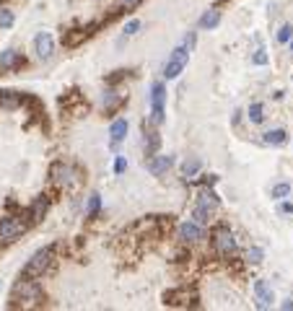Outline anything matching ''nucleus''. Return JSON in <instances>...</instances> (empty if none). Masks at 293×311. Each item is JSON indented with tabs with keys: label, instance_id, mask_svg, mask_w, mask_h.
Instances as JSON below:
<instances>
[{
	"label": "nucleus",
	"instance_id": "nucleus-1",
	"mask_svg": "<svg viewBox=\"0 0 293 311\" xmlns=\"http://www.w3.org/2000/svg\"><path fill=\"white\" fill-rule=\"evenodd\" d=\"M195 42H197L195 34H187V39L179 44V47L172 50V55H169V60H166V65H164V78L174 80V78L182 75V70H184L187 62H189V52L195 50Z\"/></svg>",
	"mask_w": 293,
	"mask_h": 311
},
{
	"label": "nucleus",
	"instance_id": "nucleus-2",
	"mask_svg": "<svg viewBox=\"0 0 293 311\" xmlns=\"http://www.w3.org/2000/svg\"><path fill=\"white\" fill-rule=\"evenodd\" d=\"M42 301V288L37 283V278H21L13 285V293H10V306H37Z\"/></svg>",
	"mask_w": 293,
	"mask_h": 311
},
{
	"label": "nucleus",
	"instance_id": "nucleus-3",
	"mask_svg": "<svg viewBox=\"0 0 293 311\" xmlns=\"http://www.w3.org/2000/svg\"><path fill=\"white\" fill-rule=\"evenodd\" d=\"M55 251H58V247H55V244L42 247L39 251H34L31 259L24 264V272H21V278H42V275L47 272V267L52 264V259H55Z\"/></svg>",
	"mask_w": 293,
	"mask_h": 311
},
{
	"label": "nucleus",
	"instance_id": "nucleus-4",
	"mask_svg": "<svg viewBox=\"0 0 293 311\" xmlns=\"http://www.w3.org/2000/svg\"><path fill=\"white\" fill-rule=\"evenodd\" d=\"M166 86L161 83V80H156V83L151 86V122L153 124H164L166 120Z\"/></svg>",
	"mask_w": 293,
	"mask_h": 311
},
{
	"label": "nucleus",
	"instance_id": "nucleus-5",
	"mask_svg": "<svg viewBox=\"0 0 293 311\" xmlns=\"http://www.w3.org/2000/svg\"><path fill=\"white\" fill-rule=\"evenodd\" d=\"M213 249H216V254L229 259L236 254V249H239V244H236V236L229 231V228H216V234H213Z\"/></svg>",
	"mask_w": 293,
	"mask_h": 311
},
{
	"label": "nucleus",
	"instance_id": "nucleus-6",
	"mask_svg": "<svg viewBox=\"0 0 293 311\" xmlns=\"http://www.w3.org/2000/svg\"><path fill=\"white\" fill-rule=\"evenodd\" d=\"M26 228H29L26 218H0V241L10 244V241H16Z\"/></svg>",
	"mask_w": 293,
	"mask_h": 311
},
{
	"label": "nucleus",
	"instance_id": "nucleus-7",
	"mask_svg": "<svg viewBox=\"0 0 293 311\" xmlns=\"http://www.w3.org/2000/svg\"><path fill=\"white\" fill-rule=\"evenodd\" d=\"M34 52H37L39 60H50L55 55V37L50 31H39L37 37H34Z\"/></svg>",
	"mask_w": 293,
	"mask_h": 311
},
{
	"label": "nucleus",
	"instance_id": "nucleus-8",
	"mask_svg": "<svg viewBox=\"0 0 293 311\" xmlns=\"http://www.w3.org/2000/svg\"><path fill=\"white\" fill-rule=\"evenodd\" d=\"M174 161H176V158H174L172 153H169V156H166V153H156V156H151L148 161H145V166H148V171H151L153 177H164L166 171L174 166Z\"/></svg>",
	"mask_w": 293,
	"mask_h": 311
},
{
	"label": "nucleus",
	"instance_id": "nucleus-9",
	"mask_svg": "<svg viewBox=\"0 0 293 311\" xmlns=\"http://www.w3.org/2000/svg\"><path fill=\"white\" fill-rule=\"evenodd\" d=\"M254 298H257V309H270L275 304V293L267 280H262V278L254 280Z\"/></svg>",
	"mask_w": 293,
	"mask_h": 311
},
{
	"label": "nucleus",
	"instance_id": "nucleus-10",
	"mask_svg": "<svg viewBox=\"0 0 293 311\" xmlns=\"http://www.w3.org/2000/svg\"><path fill=\"white\" fill-rule=\"evenodd\" d=\"M52 179L60 184V187H73L78 179V171L70 164H55L52 166Z\"/></svg>",
	"mask_w": 293,
	"mask_h": 311
},
{
	"label": "nucleus",
	"instance_id": "nucleus-11",
	"mask_svg": "<svg viewBox=\"0 0 293 311\" xmlns=\"http://www.w3.org/2000/svg\"><path fill=\"white\" fill-rule=\"evenodd\" d=\"M179 239H182L184 244H192V241L202 239V226L189 218V221H184L182 226H179Z\"/></svg>",
	"mask_w": 293,
	"mask_h": 311
},
{
	"label": "nucleus",
	"instance_id": "nucleus-12",
	"mask_svg": "<svg viewBox=\"0 0 293 311\" xmlns=\"http://www.w3.org/2000/svg\"><path fill=\"white\" fill-rule=\"evenodd\" d=\"M127 130H130L127 120H115V122H112V127H109L112 148H117V143H122V140H125V137H127Z\"/></svg>",
	"mask_w": 293,
	"mask_h": 311
},
{
	"label": "nucleus",
	"instance_id": "nucleus-13",
	"mask_svg": "<svg viewBox=\"0 0 293 311\" xmlns=\"http://www.w3.org/2000/svg\"><path fill=\"white\" fill-rule=\"evenodd\" d=\"M195 205H202V207H205V210H218V205H221V200H218V194L216 192H213V187H205V189H202L200 194H197V202Z\"/></svg>",
	"mask_w": 293,
	"mask_h": 311
},
{
	"label": "nucleus",
	"instance_id": "nucleus-14",
	"mask_svg": "<svg viewBox=\"0 0 293 311\" xmlns=\"http://www.w3.org/2000/svg\"><path fill=\"white\" fill-rule=\"evenodd\" d=\"M47 200H44V197H39L37 202H34L31 207H29V213H26V221H29V226H34V223H39L42 221V218L44 215H47Z\"/></svg>",
	"mask_w": 293,
	"mask_h": 311
},
{
	"label": "nucleus",
	"instance_id": "nucleus-15",
	"mask_svg": "<svg viewBox=\"0 0 293 311\" xmlns=\"http://www.w3.org/2000/svg\"><path fill=\"white\" fill-rule=\"evenodd\" d=\"M218 24H221V10H216V8H210L200 16V29L202 31H213Z\"/></svg>",
	"mask_w": 293,
	"mask_h": 311
},
{
	"label": "nucleus",
	"instance_id": "nucleus-16",
	"mask_svg": "<svg viewBox=\"0 0 293 311\" xmlns=\"http://www.w3.org/2000/svg\"><path fill=\"white\" fill-rule=\"evenodd\" d=\"M286 140H288V132H286L283 127L267 130V132L262 135V143H265V145H286Z\"/></svg>",
	"mask_w": 293,
	"mask_h": 311
},
{
	"label": "nucleus",
	"instance_id": "nucleus-17",
	"mask_svg": "<svg viewBox=\"0 0 293 311\" xmlns=\"http://www.w3.org/2000/svg\"><path fill=\"white\" fill-rule=\"evenodd\" d=\"M200 169H202L200 158H187L184 164H182V177H184V179H189V182H195V179H197V174H200Z\"/></svg>",
	"mask_w": 293,
	"mask_h": 311
},
{
	"label": "nucleus",
	"instance_id": "nucleus-18",
	"mask_svg": "<svg viewBox=\"0 0 293 311\" xmlns=\"http://www.w3.org/2000/svg\"><path fill=\"white\" fill-rule=\"evenodd\" d=\"M246 117H249L252 124H262L265 122V107H262L260 101H252L249 109H246Z\"/></svg>",
	"mask_w": 293,
	"mask_h": 311
},
{
	"label": "nucleus",
	"instance_id": "nucleus-19",
	"mask_svg": "<svg viewBox=\"0 0 293 311\" xmlns=\"http://www.w3.org/2000/svg\"><path fill=\"white\" fill-rule=\"evenodd\" d=\"M21 62V52H16V50H3L0 52V67H16Z\"/></svg>",
	"mask_w": 293,
	"mask_h": 311
},
{
	"label": "nucleus",
	"instance_id": "nucleus-20",
	"mask_svg": "<svg viewBox=\"0 0 293 311\" xmlns=\"http://www.w3.org/2000/svg\"><path fill=\"white\" fill-rule=\"evenodd\" d=\"M159 148H161V137H159V132H148V135H145V148H143V151H145V156H156V153H159Z\"/></svg>",
	"mask_w": 293,
	"mask_h": 311
},
{
	"label": "nucleus",
	"instance_id": "nucleus-21",
	"mask_svg": "<svg viewBox=\"0 0 293 311\" xmlns=\"http://www.w3.org/2000/svg\"><path fill=\"white\" fill-rule=\"evenodd\" d=\"M210 215H213V213L205 210L202 205H195V207H192V221L200 223V226H208V223H210Z\"/></svg>",
	"mask_w": 293,
	"mask_h": 311
},
{
	"label": "nucleus",
	"instance_id": "nucleus-22",
	"mask_svg": "<svg viewBox=\"0 0 293 311\" xmlns=\"http://www.w3.org/2000/svg\"><path fill=\"white\" fill-rule=\"evenodd\" d=\"M13 24H16V16H13V10H10V8H0V29H13Z\"/></svg>",
	"mask_w": 293,
	"mask_h": 311
},
{
	"label": "nucleus",
	"instance_id": "nucleus-23",
	"mask_svg": "<svg viewBox=\"0 0 293 311\" xmlns=\"http://www.w3.org/2000/svg\"><path fill=\"white\" fill-rule=\"evenodd\" d=\"M99 210H101V194H91V197H88V205H86V215L88 218H96L99 215Z\"/></svg>",
	"mask_w": 293,
	"mask_h": 311
},
{
	"label": "nucleus",
	"instance_id": "nucleus-24",
	"mask_svg": "<svg viewBox=\"0 0 293 311\" xmlns=\"http://www.w3.org/2000/svg\"><path fill=\"white\" fill-rule=\"evenodd\" d=\"M119 101H122V99H119V94L109 88V91H104V96H101V107H104V109H115Z\"/></svg>",
	"mask_w": 293,
	"mask_h": 311
},
{
	"label": "nucleus",
	"instance_id": "nucleus-25",
	"mask_svg": "<svg viewBox=\"0 0 293 311\" xmlns=\"http://www.w3.org/2000/svg\"><path fill=\"white\" fill-rule=\"evenodd\" d=\"M267 62H270L267 50H265V47H257V50H254V55H252V65H257V67H265Z\"/></svg>",
	"mask_w": 293,
	"mask_h": 311
},
{
	"label": "nucleus",
	"instance_id": "nucleus-26",
	"mask_svg": "<svg viewBox=\"0 0 293 311\" xmlns=\"http://www.w3.org/2000/svg\"><path fill=\"white\" fill-rule=\"evenodd\" d=\"M288 194H291V184L288 182H280V184H275V187H273V197L275 200H286Z\"/></svg>",
	"mask_w": 293,
	"mask_h": 311
},
{
	"label": "nucleus",
	"instance_id": "nucleus-27",
	"mask_svg": "<svg viewBox=\"0 0 293 311\" xmlns=\"http://www.w3.org/2000/svg\"><path fill=\"white\" fill-rule=\"evenodd\" d=\"M262 259H265V251L260 247H252L249 251H246V262H249V264H260Z\"/></svg>",
	"mask_w": 293,
	"mask_h": 311
},
{
	"label": "nucleus",
	"instance_id": "nucleus-28",
	"mask_svg": "<svg viewBox=\"0 0 293 311\" xmlns=\"http://www.w3.org/2000/svg\"><path fill=\"white\" fill-rule=\"evenodd\" d=\"M291 39H293V26H291V24H283V26L278 29V42H280V44H288Z\"/></svg>",
	"mask_w": 293,
	"mask_h": 311
},
{
	"label": "nucleus",
	"instance_id": "nucleus-29",
	"mask_svg": "<svg viewBox=\"0 0 293 311\" xmlns=\"http://www.w3.org/2000/svg\"><path fill=\"white\" fill-rule=\"evenodd\" d=\"M140 29H143V21H140V18L127 21V24H125V37H135V34H138Z\"/></svg>",
	"mask_w": 293,
	"mask_h": 311
},
{
	"label": "nucleus",
	"instance_id": "nucleus-30",
	"mask_svg": "<svg viewBox=\"0 0 293 311\" xmlns=\"http://www.w3.org/2000/svg\"><path fill=\"white\" fill-rule=\"evenodd\" d=\"M127 171V158L125 156H117L115 158V174H125Z\"/></svg>",
	"mask_w": 293,
	"mask_h": 311
},
{
	"label": "nucleus",
	"instance_id": "nucleus-31",
	"mask_svg": "<svg viewBox=\"0 0 293 311\" xmlns=\"http://www.w3.org/2000/svg\"><path fill=\"white\" fill-rule=\"evenodd\" d=\"M278 213L280 215H293V200H283L278 205Z\"/></svg>",
	"mask_w": 293,
	"mask_h": 311
},
{
	"label": "nucleus",
	"instance_id": "nucleus-32",
	"mask_svg": "<svg viewBox=\"0 0 293 311\" xmlns=\"http://www.w3.org/2000/svg\"><path fill=\"white\" fill-rule=\"evenodd\" d=\"M138 3H140V0H117V5H122V8H132Z\"/></svg>",
	"mask_w": 293,
	"mask_h": 311
},
{
	"label": "nucleus",
	"instance_id": "nucleus-33",
	"mask_svg": "<svg viewBox=\"0 0 293 311\" xmlns=\"http://www.w3.org/2000/svg\"><path fill=\"white\" fill-rule=\"evenodd\" d=\"M283 309H286V311L293 309V298H286V301H283Z\"/></svg>",
	"mask_w": 293,
	"mask_h": 311
},
{
	"label": "nucleus",
	"instance_id": "nucleus-34",
	"mask_svg": "<svg viewBox=\"0 0 293 311\" xmlns=\"http://www.w3.org/2000/svg\"><path fill=\"white\" fill-rule=\"evenodd\" d=\"M288 44H291V55H293V39H291V42H288Z\"/></svg>",
	"mask_w": 293,
	"mask_h": 311
}]
</instances>
